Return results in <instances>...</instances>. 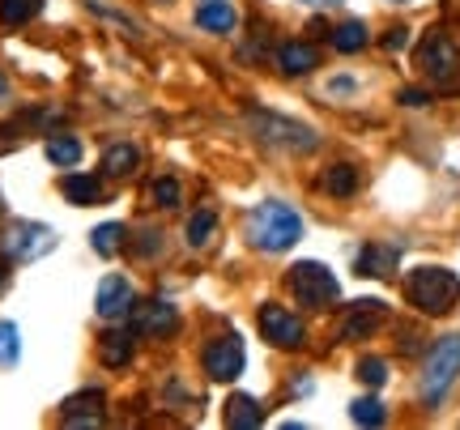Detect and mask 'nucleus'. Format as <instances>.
Returning <instances> with one entry per match:
<instances>
[{"instance_id":"nucleus-1","label":"nucleus","mask_w":460,"mask_h":430,"mask_svg":"<svg viewBox=\"0 0 460 430\" xmlns=\"http://www.w3.org/2000/svg\"><path fill=\"white\" fill-rule=\"evenodd\" d=\"M298 239H303V217L290 205H281V200H264V205H256L247 214V243L256 251L278 256V251L295 248Z\"/></svg>"},{"instance_id":"nucleus-2","label":"nucleus","mask_w":460,"mask_h":430,"mask_svg":"<svg viewBox=\"0 0 460 430\" xmlns=\"http://www.w3.org/2000/svg\"><path fill=\"white\" fill-rule=\"evenodd\" d=\"M418 65L435 82V90L460 94V43L452 31H427V39L418 43Z\"/></svg>"},{"instance_id":"nucleus-3","label":"nucleus","mask_w":460,"mask_h":430,"mask_svg":"<svg viewBox=\"0 0 460 430\" xmlns=\"http://www.w3.org/2000/svg\"><path fill=\"white\" fill-rule=\"evenodd\" d=\"M405 294L422 315H447L460 298V277L452 268H413Z\"/></svg>"},{"instance_id":"nucleus-4","label":"nucleus","mask_w":460,"mask_h":430,"mask_svg":"<svg viewBox=\"0 0 460 430\" xmlns=\"http://www.w3.org/2000/svg\"><path fill=\"white\" fill-rule=\"evenodd\" d=\"M456 375H460V337H439L435 349L427 354V363H422V380H418L422 400L439 405L447 397V388L456 383Z\"/></svg>"},{"instance_id":"nucleus-5","label":"nucleus","mask_w":460,"mask_h":430,"mask_svg":"<svg viewBox=\"0 0 460 430\" xmlns=\"http://www.w3.org/2000/svg\"><path fill=\"white\" fill-rule=\"evenodd\" d=\"M247 124H252V133L261 136L264 145H281V149H290V154H312V149L320 145L315 128L298 124V119L278 116V111H252Z\"/></svg>"},{"instance_id":"nucleus-6","label":"nucleus","mask_w":460,"mask_h":430,"mask_svg":"<svg viewBox=\"0 0 460 430\" xmlns=\"http://www.w3.org/2000/svg\"><path fill=\"white\" fill-rule=\"evenodd\" d=\"M51 248H56V231L43 226V222H13L0 234V256L17 260V265H31L39 256H48Z\"/></svg>"},{"instance_id":"nucleus-7","label":"nucleus","mask_w":460,"mask_h":430,"mask_svg":"<svg viewBox=\"0 0 460 430\" xmlns=\"http://www.w3.org/2000/svg\"><path fill=\"white\" fill-rule=\"evenodd\" d=\"M290 294H295L303 307H329V303H337L341 285H337V277H332L320 260H298V265L290 268Z\"/></svg>"},{"instance_id":"nucleus-8","label":"nucleus","mask_w":460,"mask_h":430,"mask_svg":"<svg viewBox=\"0 0 460 430\" xmlns=\"http://www.w3.org/2000/svg\"><path fill=\"white\" fill-rule=\"evenodd\" d=\"M256 324H261L264 332V341L269 346H278V349H298L303 346V320H298L295 312H286V307H278V303H264L261 315H256Z\"/></svg>"},{"instance_id":"nucleus-9","label":"nucleus","mask_w":460,"mask_h":430,"mask_svg":"<svg viewBox=\"0 0 460 430\" xmlns=\"http://www.w3.org/2000/svg\"><path fill=\"white\" fill-rule=\"evenodd\" d=\"M243 363H247L243 341H239L234 332H230V337H217V341L205 346V375L217 380V383L239 380V375H243Z\"/></svg>"},{"instance_id":"nucleus-10","label":"nucleus","mask_w":460,"mask_h":430,"mask_svg":"<svg viewBox=\"0 0 460 430\" xmlns=\"http://www.w3.org/2000/svg\"><path fill=\"white\" fill-rule=\"evenodd\" d=\"M94 307H99L102 320H119V315H128L137 307V290L128 285V277H119V273H107L99 282V298H94Z\"/></svg>"},{"instance_id":"nucleus-11","label":"nucleus","mask_w":460,"mask_h":430,"mask_svg":"<svg viewBox=\"0 0 460 430\" xmlns=\"http://www.w3.org/2000/svg\"><path fill=\"white\" fill-rule=\"evenodd\" d=\"M384 315H388V307H384L379 298H362V303H354V307L345 312L341 337L345 341H367V337L384 324Z\"/></svg>"},{"instance_id":"nucleus-12","label":"nucleus","mask_w":460,"mask_h":430,"mask_svg":"<svg viewBox=\"0 0 460 430\" xmlns=\"http://www.w3.org/2000/svg\"><path fill=\"white\" fill-rule=\"evenodd\" d=\"M132 329L146 332V337H171L180 329V312L171 303H146V307H132Z\"/></svg>"},{"instance_id":"nucleus-13","label":"nucleus","mask_w":460,"mask_h":430,"mask_svg":"<svg viewBox=\"0 0 460 430\" xmlns=\"http://www.w3.org/2000/svg\"><path fill=\"white\" fill-rule=\"evenodd\" d=\"M102 405H107V400H102V392L85 388V392H77V397H68L65 405H60V409H65V414H60V422H65V426H99V422H102Z\"/></svg>"},{"instance_id":"nucleus-14","label":"nucleus","mask_w":460,"mask_h":430,"mask_svg":"<svg viewBox=\"0 0 460 430\" xmlns=\"http://www.w3.org/2000/svg\"><path fill=\"white\" fill-rule=\"evenodd\" d=\"M396 260H401V248H396V243H367V248L358 251L354 268H358V277H388L396 268Z\"/></svg>"},{"instance_id":"nucleus-15","label":"nucleus","mask_w":460,"mask_h":430,"mask_svg":"<svg viewBox=\"0 0 460 430\" xmlns=\"http://www.w3.org/2000/svg\"><path fill=\"white\" fill-rule=\"evenodd\" d=\"M197 26H205V31H214V34H230L239 26V13H234L230 0H205L197 9Z\"/></svg>"},{"instance_id":"nucleus-16","label":"nucleus","mask_w":460,"mask_h":430,"mask_svg":"<svg viewBox=\"0 0 460 430\" xmlns=\"http://www.w3.org/2000/svg\"><path fill=\"white\" fill-rule=\"evenodd\" d=\"M226 426L234 430H256L264 422V409L256 405V397H243V392H234V397L226 400Z\"/></svg>"},{"instance_id":"nucleus-17","label":"nucleus","mask_w":460,"mask_h":430,"mask_svg":"<svg viewBox=\"0 0 460 430\" xmlns=\"http://www.w3.org/2000/svg\"><path fill=\"white\" fill-rule=\"evenodd\" d=\"M278 65H281V73L303 77V73H312V68L320 65V51H315V43H286V48L278 51Z\"/></svg>"},{"instance_id":"nucleus-18","label":"nucleus","mask_w":460,"mask_h":430,"mask_svg":"<svg viewBox=\"0 0 460 430\" xmlns=\"http://www.w3.org/2000/svg\"><path fill=\"white\" fill-rule=\"evenodd\" d=\"M137 166H141V149L128 145V141H119L102 154V175H111V180H128Z\"/></svg>"},{"instance_id":"nucleus-19","label":"nucleus","mask_w":460,"mask_h":430,"mask_svg":"<svg viewBox=\"0 0 460 430\" xmlns=\"http://www.w3.org/2000/svg\"><path fill=\"white\" fill-rule=\"evenodd\" d=\"M99 358H102V366H128V358H132V332L128 329L102 332Z\"/></svg>"},{"instance_id":"nucleus-20","label":"nucleus","mask_w":460,"mask_h":430,"mask_svg":"<svg viewBox=\"0 0 460 430\" xmlns=\"http://www.w3.org/2000/svg\"><path fill=\"white\" fill-rule=\"evenodd\" d=\"M60 188H65L68 205H99L102 200V183L94 180V175H77V171H68Z\"/></svg>"},{"instance_id":"nucleus-21","label":"nucleus","mask_w":460,"mask_h":430,"mask_svg":"<svg viewBox=\"0 0 460 430\" xmlns=\"http://www.w3.org/2000/svg\"><path fill=\"white\" fill-rule=\"evenodd\" d=\"M324 192H329V197H354V192H358V171L349 162L329 166V171H324Z\"/></svg>"},{"instance_id":"nucleus-22","label":"nucleus","mask_w":460,"mask_h":430,"mask_svg":"<svg viewBox=\"0 0 460 430\" xmlns=\"http://www.w3.org/2000/svg\"><path fill=\"white\" fill-rule=\"evenodd\" d=\"M48 162L51 166H77L82 162V141L77 136H51L48 141Z\"/></svg>"},{"instance_id":"nucleus-23","label":"nucleus","mask_w":460,"mask_h":430,"mask_svg":"<svg viewBox=\"0 0 460 430\" xmlns=\"http://www.w3.org/2000/svg\"><path fill=\"white\" fill-rule=\"evenodd\" d=\"M332 48L341 51V56L362 51V48H367V26H362V22H341V26L332 31Z\"/></svg>"},{"instance_id":"nucleus-24","label":"nucleus","mask_w":460,"mask_h":430,"mask_svg":"<svg viewBox=\"0 0 460 430\" xmlns=\"http://www.w3.org/2000/svg\"><path fill=\"white\" fill-rule=\"evenodd\" d=\"M43 9V0H0V26H26Z\"/></svg>"},{"instance_id":"nucleus-25","label":"nucleus","mask_w":460,"mask_h":430,"mask_svg":"<svg viewBox=\"0 0 460 430\" xmlns=\"http://www.w3.org/2000/svg\"><path fill=\"white\" fill-rule=\"evenodd\" d=\"M214 231H217L214 209H197V214L188 217V243H192V248H205V243L214 239Z\"/></svg>"},{"instance_id":"nucleus-26","label":"nucleus","mask_w":460,"mask_h":430,"mask_svg":"<svg viewBox=\"0 0 460 430\" xmlns=\"http://www.w3.org/2000/svg\"><path fill=\"white\" fill-rule=\"evenodd\" d=\"M119 239H124V226H119V222H102L99 231L90 234V248L99 251V256H107V260H111L115 251H119Z\"/></svg>"},{"instance_id":"nucleus-27","label":"nucleus","mask_w":460,"mask_h":430,"mask_svg":"<svg viewBox=\"0 0 460 430\" xmlns=\"http://www.w3.org/2000/svg\"><path fill=\"white\" fill-rule=\"evenodd\" d=\"M180 183L171 180V175H163V180H154L149 183V205H158V209H180Z\"/></svg>"},{"instance_id":"nucleus-28","label":"nucleus","mask_w":460,"mask_h":430,"mask_svg":"<svg viewBox=\"0 0 460 430\" xmlns=\"http://www.w3.org/2000/svg\"><path fill=\"white\" fill-rule=\"evenodd\" d=\"M22 358V332L13 320H0V366H13Z\"/></svg>"},{"instance_id":"nucleus-29","label":"nucleus","mask_w":460,"mask_h":430,"mask_svg":"<svg viewBox=\"0 0 460 430\" xmlns=\"http://www.w3.org/2000/svg\"><path fill=\"white\" fill-rule=\"evenodd\" d=\"M349 417H354V422H358V426H384V405H379L376 397H362V400H354V405H349Z\"/></svg>"},{"instance_id":"nucleus-30","label":"nucleus","mask_w":460,"mask_h":430,"mask_svg":"<svg viewBox=\"0 0 460 430\" xmlns=\"http://www.w3.org/2000/svg\"><path fill=\"white\" fill-rule=\"evenodd\" d=\"M358 380L367 383V388H384V383H388V363H384V358H362Z\"/></svg>"},{"instance_id":"nucleus-31","label":"nucleus","mask_w":460,"mask_h":430,"mask_svg":"<svg viewBox=\"0 0 460 430\" xmlns=\"http://www.w3.org/2000/svg\"><path fill=\"white\" fill-rule=\"evenodd\" d=\"M384 48H388V51L410 48V31H405V26H393V31H388V39H384Z\"/></svg>"},{"instance_id":"nucleus-32","label":"nucleus","mask_w":460,"mask_h":430,"mask_svg":"<svg viewBox=\"0 0 460 430\" xmlns=\"http://www.w3.org/2000/svg\"><path fill=\"white\" fill-rule=\"evenodd\" d=\"M401 102H405V107H427L430 94L427 90H401Z\"/></svg>"},{"instance_id":"nucleus-33","label":"nucleus","mask_w":460,"mask_h":430,"mask_svg":"<svg viewBox=\"0 0 460 430\" xmlns=\"http://www.w3.org/2000/svg\"><path fill=\"white\" fill-rule=\"evenodd\" d=\"M137 251H141V256H154V251H158V231H141V243H137Z\"/></svg>"},{"instance_id":"nucleus-34","label":"nucleus","mask_w":460,"mask_h":430,"mask_svg":"<svg viewBox=\"0 0 460 430\" xmlns=\"http://www.w3.org/2000/svg\"><path fill=\"white\" fill-rule=\"evenodd\" d=\"M303 4H312V9H332V4H341V0H303Z\"/></svg>"},{"instance_id":"nucleus-35","label":"nucleus","mask_w":460,"mask_h":430,"mask_svg":"<svg viewBox=\"0 0 460 430\" xmlns=\"http://www.w3.org/2000/svg\"><path fill=\"white\" fill-rule=\"evenodd\" d=\"M4 285H9V265L0 260V290H4Z\"/></svg>"}]
</instances>
